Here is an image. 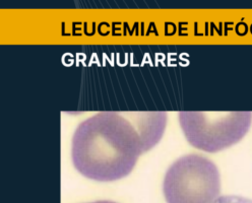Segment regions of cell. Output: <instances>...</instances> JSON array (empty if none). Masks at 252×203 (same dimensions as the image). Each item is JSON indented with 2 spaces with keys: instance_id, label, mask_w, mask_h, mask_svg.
Wrapping results in <instances>:
<instances>
[{
  "instance_id": "obj_6",
  "label": "cell",
  "mask_w": 252,
  "mask_h": 203,
  "mask_svg": "<svg viewBox=\"0 0 252 203\" xmlns=\"http://www.w3.org/2000/svg\"><path fill=\"white\" fill-rule=\"evenodd\" d=\"M92 203H116V202L108 201V200H102V201H96V202H92Z\"/></svg>"
},
{
  "instance_id": "obj_5",
  "label": "cell",
  "mask_w": 252,
  "mask_h": 203,
  "mask_svg": "<svg viewBox=\"0 0 252 203\" xmlns=\"http://www.w3.org/2000/svg\"><path fill=\"white\" fill-rule=\"evenodd\" d=\"M213 203H252V200L241 197V196H222L219 197L215 202Z\"/></svg>"
},
{
  "instance_id": "obj_2",
  "label": "cell",
  "mask_w": 252,
  "mask_h": 203,
  "mask_svg": "<svg viewBox=\"0 0 252 203\" xmlns=\"http://www.w3.org/2000/svg\"><path fill=\"white\" fill-rule=\"evenodd\" d=\"M163 192L167 203H213L220 193L219 169L202 155H183L166 172Z\"/></svg>"
},
{
  "instance_id": "obj_3",
  "label": "cell",
  "mask_w": 252,
  "mask_h": 203,
  "mask_svg": "<svg viewBox=\"0 0 252 203\" xmlns=\"http://www.w3.org/2000/svg\"><path fill=\"white\" fill-rule=\"evenodd\" d=\"M178 117L187 142L207 152H218L239 143L252 124L251 112L182 111Z\"/></svg>"
},
{
  "instance_id": "obj_4",
  "label": "cell",
  "mask_w": 252,
  "mask_h": 203,
  "mask_svg": "<svg viewBox=\"0 0 252 203\" xmlns=\"http://www.w3.org/2000/svg\"><path fill=\"white\" fill-rule=\"evenodd\" d=\"M126 115L138 131L147 151L160 142L167 125L166 112H137Z\"/></svg>"
},
{
  "instance_id": "obj_1",
  "label": "cell",
  "mask_w": 252,
  "mask_h": 203,
  "mask_svg": "<svg viewBox=\"0 0 252 203\" xmlns=\"http://www.w3.org/2000/svg\"><path fill=\"white\" fill-rule=\"evenodd\" d=\"M146 151L130 119L117 112H100L86 119L76 127L71 143L74 168L100 182L128 176Z\"/></svg>"
}]
</instances>
